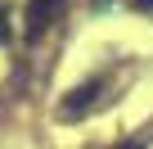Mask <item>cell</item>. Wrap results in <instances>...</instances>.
Segmentation results:
<instances>
[{
    "label": "cell",
    "mask_w": 153,
    "mask_h": 149,
    "mask_svg": "<svg viewBox=\"0 0 153 149\" xmlns=\"http://www.w3.org/2000/svg\"><path fill=\"white\" fill-rule=\"evenodd\" d=\"M135 5H140V9H144V14H153V0H135Z\"/></svg>",
    "instance_id": "277c9868"
},
{
    "label": "cell",
    "mask_w": 153,
    "mask_h": 149,
    "mask_svg": "<svg viewBox=\"0 0 153 149\" xmlns=\"http://www.w3.org/2000/svg\"><path fill=\"white\" fill-rule=\"evenodd\" d=\"M59 9H63V0H32V5H27V36L36 41V36L59 18Z\"/></svg>",
    "instance_id": "7a4b0ae2"
},
{
    "label": "cell",
    "mask_w": 153,
    "mask_h": 149,
    "mask_svg": "<svg viewBox=\"0 0 153 149\" xmlns=\"http://www.w3.org/2000/svg\"><path fill=\"white\" fill-rule=\"evenodd\" d=\"M9 36V27H5V9H0V41H5Z\"/></svg>",
    "instance_id": "3957f363"
},
{
    "label": "cell",
    "mask_w": 153,
    "mask_h": 149,
    "mask_svg": "<svg viewBox=\"0 0 153 149\" xmlns=\"http://www.w3.org/2000/svg\"><path fill=\"white\" fill-rule=\"evenodd\" d=\"M99 95H104V82L95 77V82H86V86H76V91L59 104V113H63V118H81L86 109H95V104H99Z\"/></svg>",
    "instance_id": "6da1fadb"
},
{
    "label": "cell",
    "mask_w": 153,
    "mask_h": 149,
    "mask_svg": "<svg viewBox=\"0 0 153 149\" xmlns=\"http://www.w3.org/2000/svg\"><path fill=\"white\" fill-rule=\"evenodd\" d=\"M90 5H99V9H108V5H113V0H90Z\"/></svg>",
    "instance_id": "5b68a950"
}]
</instances>
